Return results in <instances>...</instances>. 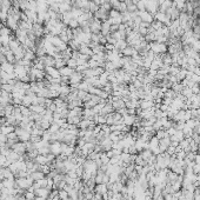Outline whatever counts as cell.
<instances>
[{
	"label": "cell",
	"instance_id": "6da1fadb",
	"mask_svg": "<svg viewBox=\"0 0 200 200\" xmlns=\"http://www.w3.org/2000/svg\"><path fill=\"white\" fill-rule=\"evenodd\" d=\"M84 77V74L81 72H77L74 71V73L69 77V84L71 85H79L81 83V79Z\"/></svg>",
	"mask_w": 200,
	"mask_h": 200
},
{
	"label": "cell",
	"instance_id": "7a4b0ae2",
	"mask_svg": "<svg viewBox=\"0 0 200 200\" xmlns=\"http://www.w3.org/2000/svg\"><path fill=\"white\" fill-rule=\"evenodd\" d=\"M45 72L47 73V76H50V77L53 78V79L61 78V76H60V72H59V69H55L54 66H52V67H45Z\"/></svg>",
	"mask_w": 200,
	"mask_h": 200
},
{
	"label": "cell",
	"instance_id": "3957f363",
	"mask_svg": "<svg viewBox=\"0 0 200 200\" xmlns=\"http://www.w3.org/2000/svg\"><path fill=\"white\" fill-rule=\"evenodd\" d=\"M50 152L53 155H58L61 153V144L58 141H54L53 144L50 145Z\"/></svg>",
	"mask_w": 200,
	"mask_h": 200
},
{
	"label": "cell",
	"instance_id": "277c9868",
	"mask_svg": "<svg viewBox=\"0 0 200 200\" xmlns=\"http://www.w3.org/2000/svg\"><path fill=\"white\" fill-rule=\"evenodd\" d=\"M139 16H140V18H141V20L144 21V23H147V24H152V21H153V17H152V14L150 13V12H147V11H143V12H138Z\"/></svg>",
	"mask_w": 200,
	"mask_h": 200
},
{
	"label": "cell",
	"instance_id": "5b68a950",
	"mask_svg": "<svg viewBox=\"0 0 200 200\" xmlns=\"http://www.w3.org/2000/svg\"><path fill=\"white\" fill-rule=\"evenodd\" d=\"M0 69L4 72H7V73H13L14 72V64L8 61L2 62V64H0Z\"/></svg>",
	"mask_w": 200,
	"mask_h": 200
},
{
	"label": "cell",
	"instance_id": "8992f818",
	"mask_svg": "<svg viewBox=\"0 0 200 200\" xmlns=\"http://www.w3.org/2000/svg\"><path fill=\"white\" fill-rule=\"evenodd\" d=\"M139 107L140 109H150V108H153V101L152 100H140L139 101Z\"/></svg>",
	"mask_w": 200,
	"mask_h": 200
},
{
	"label": "cell",
	"instance_id": "52a82bcc",
	"mask_svg": "<svg viewBox=\"0 0 200 200\" xmlns=\"http://www.w3.org/2000/svg\"><path fill=\"white\" fill-rule=\"evenodd\" d=\"M59 72H60V76H61V77H69V78L73 73H74V69H71V67H69V66L66 65V66H64L62 69H59Z\"/></svg>",
	"mask_w": 200,
	"mask_h": 200
},
{
	"label": "cell",
	"instance_id": "ba28073f",
	"mask_svg": "<svg viewBox=\"0 0 200 200\" xmlns=\"http://www.w3.org/2000/svg\"><path fill=\"white\" fill-rule=\"evenodd\" d=\"M34 194L37 197H43V198H47L50 194V190L47 187H41V188H37L34 191Z\"/></svg>",
	"mask_w": 200,
	"mask_h": 200
},
{
	"label": "cell",
	"instance_id": "9c48e42d",
	"mask_svg": "<svg viewBox=\"0 0 200 200\" xmlns=\"http://www.w3.org/2000/svg\"><path fill=\"white\" fill-rule=\"evenodd\" d=\"M16 127L13 126V125H8V124H5V125H2V126H0V132L1 133H4V134H9V133H12V132H14Z\"/></svg>",
	"mask_w": 200,
	"mask_h": 200
},
{
	"label": "cell",
	"instance_id": "30bf717a",
	"mask_svg": "<svg viewBox=\"0 0 200 200\" xmlns=\"http://www.w3.org/2000/svg\"><path fill=\"white\" fill-rule=\"evenodd\" d=\"M1 90H2V91H6V92H8V93H12L13 92V90H14V86L6 83V84L1 85Z\"/></svg>",
	"mask_w": 200,
	"mask_h": 200
},
{
	"label": "cell",
	"instance_id": "8fae6325",
	"mask_svg": "<svg viewBox=\"0 0 200 200\" xmlns=\"http://www.w3.org/2000/svg\"><path fill=\"white\" fill-rule=\"evenodd\" d=\"M58 195H59V198L61 200H67L69 197V193L66 192V191H59V194H58Z\"/></svg>",
	"mask_w": 200,
	"mask_h": 200
},
{
	"label": "cell",
	"instance_id": "7c38bea8",
	"mask_svg": "<svg viewBox=\"0 0 200 200\" xmlns=\"http://www.w3.org/2000/svg\"><path fill=\"white\" fill-rule=\"evenodd\" d=\"M25 200H34L35 199V194H34V192H27L25 193Z\"/></svg>",
	"mask_w": 200,
	"mask_h": 200
},
{
	"label": "cell",
	"instance_id": "4fadbf2b",
	"mask_svg": "<svg viewBox=\"0 0 200 200\" xmlns=\"http://www.w3.org/2000/svg\"><path fill=\"white\" fill-rule=\"evenodd\" d=\"M7 135L0 132V143H7Z\"/></svg>",
	"mask_w": 200,
	"mask_h": 200
},
{
	"label": "cell",
	"instance_id": "5bb4252c",
	"mask_svg": "<svg viewBox=\"0 0 200 200\" xmlns=\"http://www.w3.org/2000/svg\"><path fill=\"white\" fill-rule=\"evenodd\" d=\"M194 162H195L197 165H199V166H200V154H197V155H195V159H194Z\"/></svg>",
	"mask_w": 200,
	"mask_h": 200
},
{
	"label": "cell",
	"instance_id": "9a60e30c",
	"mask_svg": "<svg viewBox=\"0 0 200 200\" xmlns=\"http://www.w3.org/2000/svg\"><path fill=\"white\" fill-rule=\"evenodd\" d=\"M46 1H47V4H48V5H51V4L55 2V0H46Z\"/></svg>",
	"mask_w": 200,
	"mask_h": 200
},
{
	"label": "cell",
	"instance_id": "2e32d148",
	"mask_svg": "<svg viewBox=\"0 0 200 200\" xmlns=\"http://www.w3.org/2000/svg\"><path fill=\"white\" fill-rule=\"evenodd\" d=\"M0 120H1V117H0Z\"/></svg>",
	"mask_w": 200,
	"mask_h": 200
}]
</instances>
